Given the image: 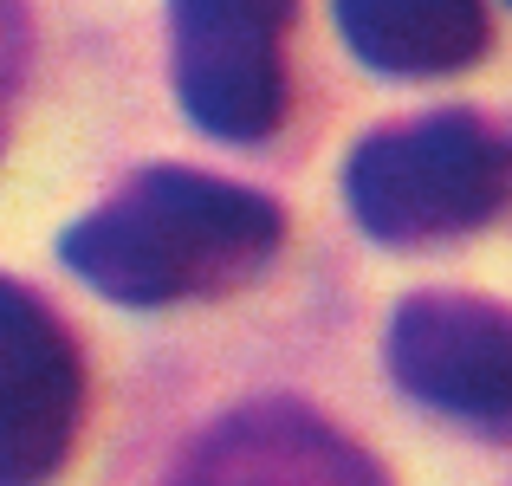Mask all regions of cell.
<instances>
[{
  "instance_id": "cell-1",
  "label": "cell",
  "mask_w": 512,
  "mask_h": 486,
  "mask_svg": "<svg viewBox=\"0 0 512 486\" xmlns=\"http://www.w3.org/2000/svg\"><path fill=\"white\" fill-rule=\"evenodd\" d=\"M279 240L286 214L260 188L163 162L65 227L59 260L117 305H182L247 286Z\"/></svg>"
},
{
  "instance_id": "cell-2",
  "label": "cell",
  "mask_w": 512,
  "mask_h": 486,
  "mask_svg": "<svg viewBox=\"0 0 512 486\" xmlns=\"http://www.w3.org/2000/svg\"><path fill=\"white\" fill-rule=\"evenodd\" d=\"M344 195L370 240H454L467 227H487L512 201V137L474 111H428L370 130L350 150Z\"/></svg>"
},
{
  "instance_id": "cell-3",
  "label": "cell",
  "mask_w": 512,
  "mask_h": 486,
  "mask_svg": "<svg viewBox=\"0 0 512 486\" xmlns=\"http://www.w3.org/2000/svg\"><path fill=\"white\" fill-rule=\"evenodd\" d=\"M299 0H169L175 98L208 137L260 143L286 117V33Z\"/></svg>"
},
{
  "instance_id": "cell-4",
  "label": "cell",
  "mask_w": 512,
  "mask_h": 486,
  "mask_svg": "<svg viewBox=\"0 0 512 486\" xmlns=\"http://www.w3.org/2000/svg\"><path fill=\"white\" fill-rule=\"evenodd\" d=\"M389 376L448 422L512 435V312L467 292L402 299L389 324Z\"/></svg>"
},
{
  "instance_id": "cell-5",
  "label": "cell",
  "mask_w": 512,
  "mask_h": 486,
  "mask_svg": "<svg viewBox=\"0 0 512 486\" xmlns=\"http://www.w3.org/2000/svg\"><path fill=\"white\" fill-rule=\"evenodd\" d=\"M85 415V357L46 299L0 279V486H39L65 467Z\"/></svg>"
},
{
  "instance_id": "cell-6",
  "label": "cell",
  "mask_w": 512,
  "mask_h": 486,
  "mask_svg": "<svg viewBox=\"0 0 512 486\" xmlns=\"http://www.w3.org/2000/svg\"><path fill=\"white\" fill-rule=\"evenodd\" d=\"M163 486H383V467L299 402L234 409L182 454Z\"/></svg>"
},
{
  "instance_id": "cell-7",
  "label": "cell",
  "mask_w": 512,
  "mask_h": 486,
  "mask_svg": "<svg viewBox=\"0 0 512 486\" xmlns=\"http://www.w3.org/2000/svg\"><path fill=\"white\" fill-rule=\"evenodd\" d=\"M331 13L344 46L389 78L461 72L493 39L487 0H331Z\"/></svg>"
},
{
  "instance_id": "cell-8",
  "label": "cell",
  "mask_w": 512,
  "mask_h": 486,
  "mask_svg": "<svg viewBox=\"0 0 512 486\" xmlns=\"http://www.w3.org/2000/svg\"><path fill=\"white\" fill-rule=\"evenodd\" d=\"M33 65V20L26 0H0V137H7V111L20 98V78Z\"/></svg>"
}]
</instances>
